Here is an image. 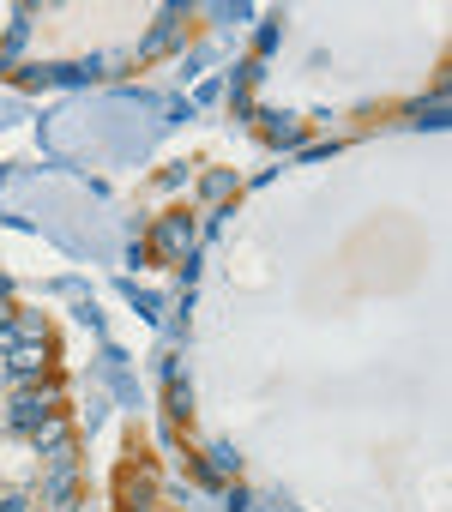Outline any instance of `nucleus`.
<instances>
[{
    "instance_id": "obj_1",
    "label": "nucleus",
    "mask_w": 452,
    "mask_h": 512,
    "mask_svg": "<svg viewBox=\"0 0 452 512\" xmlns=\"http://www.w3.org/2000/svg\"><path fill=\"white\" fill-rule=\"evenodd\" d=\"M187 241H193V223H187V217H163V223H157V253H163V260L187 253Z\"/></svg>"
},
{
    "instance_id": "obj_2",
    "label": "nucleus",
    "mask_w": 452,
    "mask_h": 512,
    "mask_svg": "<svg viewBox=\"0 0 452 512\" xmlns=\"http://www.w3.org/2000/svg\"><path fill=\"white\" fill-rule=\"evenodd\" d=\"M31 434H37V452H67V434L73 428H67V416H43Z\"/></svg>"
},
{
    "instance_id": "obj_3",
    "label": "nucleus",
    "mask_w": 452,
    "mask_h": 512,
    "mask_svg": "<svg viewBox=\"0 0 452 512\" xmlns=\"http://www.w3.org/2000/svg\"><path fill=\"white\" fill-rule=\"evenodd\" d=\"M0 512H25V494H13V500H7V506H0Z\"/></svg>"
}]
</instances>
